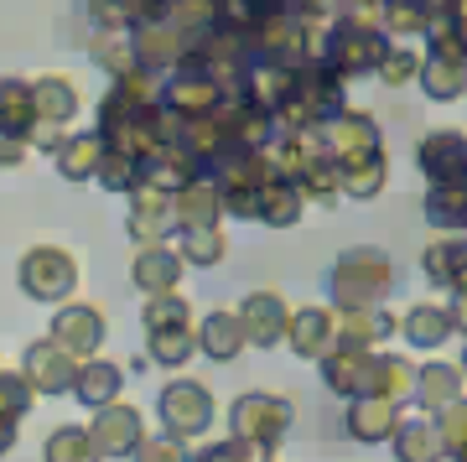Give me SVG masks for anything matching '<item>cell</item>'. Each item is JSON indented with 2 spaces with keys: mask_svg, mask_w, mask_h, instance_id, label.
I'll return each mask as SVG.
<instances>
[{
  "mask_svg": "<svg viewBox=\"0 0 467 462\" xmlns=\"http://www.w3.org/2000/svg\"><path fill=\"white\" fill-rule=\"evenodd\" d=\"M395 260L374 245H353L337 255L333 276H327V297L333 307H384L395 291Z\"/></svg>",
  "mask_w": 467,
  "mask_h": 462,
  "instance_id": "1",
  "label": "cell"
},
{
  "mask_svg": "<svg viewBox=\"0 0 467 462\" xmlns=\"http://www.w3.org/2000/svg\"><path fill=\"white\" fill-rule=\"evenodd\" d=\"M384 52H389V32L374 26V21L333 16L327 21V32H322V63L333 68L343 83L364 79V73H379Z\"/></svg>",
  "mask_w": 467,
  "mask_h": 462,
  "instance_id": "2",
  "label": "cell"
},
{
  "mask_svg": "<svg viewBox=\"0 0 467 462\" xmlns=\"http://www.w3.org/2000/svg\"><path fill=\"white\" fill-rule=\"evenodd\" d=\"M343 110H348V83L337 79L327 63H312V68H296L275 125H285V131H296V125H327Z\"/></svg>",
  "mask_w": 467,
  "mask_h": 462,
  "instance_id": "3",
  "label": "cell"
},
{
  "mask_svg": "<svg viewBox=\"0 0 467 462\" xmlns=\"http://www.w3.org/2000/svg\"><path fill=\"white\" fill-rule=\"evenodd\" d=\"M322 32L317 21H296V16H260L254 21V52L260 63H275V68H312L322 63Z\"/></svg>",
  "mask_w": 467,
  "mask_h": 462,
  "instance_id": "4",
  "label": "cell"
},
{
  "mask_svg": "<svg viewBox=\"0 0 467 462\" xmlns=\"http://www.w3.org/2000/svg\"><path fill=\"white\" fill-rule=\"evenodd\" d=\"M416 83L426 89V100H436V104L462 100L467 94V37L436 21L431 32H426V52H420V79Z\"/></svg>",
  "mask_w": 467,
  "mask_h": 462,
  "instance_id": "5",
  "label": "cell"
},
{
  "mask_svg": "<svg viewBox=\"0 0 467 462\" xmlns=\"http://www.w3.org/2000/svg\"><path fill=\"white\" fill-rule=\"evenodd\" d=\"M291 421H296L291 400L270 395V390H244V395L234 400V411H229V431H234V436L265 446L270 457H275V452H281V442L291 436Z\"/></svg>",
  "mask_w": 467,
  "mask_h": 462,
  "instance_id": "6",
  "label": "cell"
},
{
  "mask_svg": "<svg viewBox=\"0 0 467 462\" xmlns=\"http://www.w3.org/2000/svg\"><path fill=\"white\" fill-rule=\"evenodd\" d=\"M223 83L208 73L198 52H187L182 63L171 68L167 79H161V110L177 120H198V115H218V104H223Z\"/></svg>",
  "mask_w": 467,
  "mask_h": 462,
  "instance_id": "7",
  "label": "cell"
},
{
  "mask_svg": "<svg viewBox=\"0 0 467 462\" xmlns=\"http://www.w3.org/2000/svg\"><path fill=\"white\" fill-rule=\"evenodd\" d=\"M16 281L32 301L57 307V301H73V291H78V260L63 245H32L16 265Z\"/></svg>",
  "mask_w": 467,
  "mask_h": 462,
  "instance_id": "8",
  "label": "cell"
},
{
  "mask_svg": "<svg viewBox=\"0 0 467 462\" xmlns=\"http://www.w3.org/2000/svg\"><path fill=\"white\" fill-rule=\"evenodd\" d=\"M125 229H130L135 245H171V234H177V193H167V187H156L150 177H140L130 187Z\"/></svg>",
  "mask_w": 467,
  "mask_h": 462,
  "instance_id": "9",
  "label": "cell"
},
{
  "mask_svg": "<svg viewBox=\"0 0 467 462\" xmlns=\"http://www.w3.org/2000/svg\"><path fill=\"white\" fill-rule=\"evenodd\" d=\"M322 131V146H327V156H333L337 166H358L368 162V156H384V135H379V120L368 115V110H343V115H333L327 125H317Z\"/></svg>",
  "mask_w": 467,
  "mask_h": 462,
  "instance_id": "10",
  "label": "cell"
},
{
  "mask_svg": "<svg viewBox=\"0 0 467 462\" xmlns=\"http://www.w3.org/2000/svg\"><path fill=\"white\" fill-rule=\"evenodd\" d=\"M156 415H161V426L171 436L187 442V436H202V431L213 426V395L198 380H167L161 395H156Z\"/></svg>",
  "mask_w": 467,
  "mask_h": 462,
  "instance_id": "11",
  "label": "cell"
},
{
  "mask_svg": "<svg viewBox=\"0 0 467 462\" xmlns=\"http://www.w3.org/2000/svg\"><path fill=\"white\" fill-rule=\"evenodd\" d=\"M78 353L73 348H63L57 338H36L26 353H21V374L32 380L36 395H73V380H78Z\"/></svg>",
  "mask_w": 467,
  "mask_h": 462,
  "instance_id": "12",
  "label": "cell"
},
{
  "mask_svg": "<svg viewBox=\"0 0 467 462\" xmlns=\"http://www.w3.org/2000/svg\"><path fill=\"white\" fill-rule=\"evenodd\" d=\"M130 42H135V68H146L156 79H167L171 68L198 47V37L182 32V26H171V21H140L130 32Z\"/></svg>",
  "mask_w": 467,
  "mask_h": 462,
  "instance_id": "13",
  "label": "cell"
},
{
  "mask_svg": "<svg viewBox=\"0 0 467 462\" xmlns=\"http://www.w3.org/2000/svg\"><path fill=\"white\" fill-rule=\"evenodd\" d=\"M218 125H223V141H229V146H250V151H265L270 135H275V115H270L265 104H254L244 89H229V94H223Z\"/></svg>",
  "mask_w": 467,
  "mask_h": 462,
  "instance_id": "14",
  "label": "cell"
},
{
  "mask_svg": "<svg viewBox=\"0 0 467 462\" xmlns=\"http://www.w3.org/2000/svg\"><path fill=\"white\" fill-rule=\"evenodd\" d=\"M52 338L63 348H73L78 359H94L109 338V317L94 301H57L52 307Z\"/></svg>",
  "mask_w": 467,
  "mask_h": 462,
  "instance_id": "15",
  "label": "cell"
},
{
  "mask_svg": "<svg viewBox=\"0 0 467 462\" xmlns=\"http://www.w3.org/2000/svg\"><path fill=\"white\" fill-rule=\"evenodd\" d=\"M88 436H94V446H99V457H125V462H130L135 446L146 442V421H140V411H135V405L109 400V405H99V411H94Z\"/></svg>",
  "mask_w": 467,
  "mask_h": 462,
  "instance_id": "16",
  "label": "cell"
},
{
  "mask_svg": "<svg viewBox=\"0 0 467 462\" xmlns=\"http://www.w3.org/2000/svg\"><path fill=\"white\" fill-rule=\"evenodd\" d=\"M374 353L379 348H358V343H343L337 338L333 343V353H322V384L333 390V395H343V400H358V395H368V380H374Z\"/></svg>",
  "mask_w": 467,
  "mask_h": 462,
  "instance_id": "17",
  "label": "cell"
},
{
  "mask_svg": "<svg viewBox=\"0 0 467 462\" xmlns=\"http://www.w3.org/2000/svg\"><path fill=\"white\" fill-rule=\"evenodd\" d=\"M187 276V260L182 249L171 245H135V260H130V281L140 297H161V291H177Z\"/></svg>",
  "mask_w": 467,
  "mask_h": 462,
  "instance_id": "18",
  "label": "cell"
},
{
  "mask_svg": "<svg viewBox=\"0 0 467 462\" xmlns=\"http://www.w3.org/2000/svg\"><path fill=\"white\" fill-rule=\"evenodd\" d=\"M285 343L296 359H322L337 343V307H291V328Z\"/></svg>",
  "mask_w": 467,
  "mask_h": 462,
  "instance_id": "19",
  "label": "cell"
},
{
  "mask_svg": "<svg viewBox=\"0 0 467 462\" xmlns=\"http://www.w3.org/2000/svg\"><path fill=\"white\" fill-rule=\"evenodd\" d=\"M416 166L426 182L467 177V135L462 131H431L416 141Z\"/></svg>",
  "mask_w": 467,
  "mask_h": 462,
  "instance_id": "20",
  "label": "cell"
},
{
  "mask_svg": "<svg viewBox=\"0 0 467 462\" xmlns=\"http://www.w3.org/2000/svg\"><path fill=\"white\" fill-rule=\"evenodd\" d=\"M239 317H244V332H250L254 348H275L285 343V328H291V307H285L281 291H250L239 301Z\"/></svg>",
  "mask_w": 467,
  "mask_h": 462,
  "instance_id": "21",
  "label": "cell"
},
{
  "mask_svg": "<svg viewBox=\"0 0 467 462\" xmlns=\"http://www.w3.org/2000/svg\"><path fill=\"white\" fill-rule=\"evenodd\" d=\"M400 338L410 348H420V353H431V348H441L447 338H457V312H451V301H416V307H405Z\"/></svg>",
  "mask_w": 467,
  "mask_h": 462,
  "instance_id": "22",
  "label": "cell"
},
{
  "mask_svg": "<svg viewBox=\"0 0 467 462\" xmlns=\"http://www.w3.org/2000/svg\"><path fill=\"white\" fill-rule=\"evenodd\" d=\"M244 348H250V332H244L239 307H213L198 322V353H208L213 363H234Z\"/></svg>",
  "mask_w": 467,
  "mask_h": 462,
  "instance_id": "23",
  "label": "cell"
},
{
  "mask_svg": "<svg viewBox=\"0 0 467 462\" xmlns=\"http://www.w3.org/2000/svg\"><path fill=\"white\" fill-rule=\"evenodd\" d=\"M420 270L426 281L441 286V291H467V234H441L420 249Z\"/></svg>",
  "mask_w": 467,
  "mask_h": 462,
  "instance_id": "24",
  "label": "cell"
},
{
  "mask_svg": "<svg viewBox=\"0 0 467 462\" xmlns=\"http://www.w3.org/2000/svg\"><path fill=\"white\" fill-rule=\"evenodd\" d=\"M192 353H198V317H171L146 328V359L156 369H182Z\"/></svg>",
  "mask_w": 467,
  "mask_h": 462,
  "instance_id": "25",
  "label": "cell"
},
{
  "mask_svg": "<svg viewBox=\"0 0 467 462\" xmlns=\"http://www.w3.org/2000/svg\"><path fill=\"white\" fill-rule=\"evenodd\" d=\"M348 436L353 442H389L395 431H400V405L395 400H379V395H358V400H348Z\"/></svg>",
  "mask_w": 467,
  "mask_h": 462,
  "instance_id": "26",
  "label": "cell"
},
{
  "mask_svg": "<svg viewBox=\"0 0 467 462\" xmlns=\"http://www.w3.org/2000/svg\"><path fill=\"white\" fill-rule=\"evenodd\" d=\"M400 332V317L384 307H337V338L358 348H384Z\"/></svg>",
  "mask_w": 467,
  "mask_h": 462,
  "instance_id": "27",
  "label": "cell"
},
{
  "mask_svg": "<svg viewBox=\"0 0 467 462\" xmlns=\"http://www.w3.org/2000/svg\"><path fill=\"white\" fill-rule=\"evenodd\" d=\"M32 100H36V120H47V125H73L78 110H84V94H78V83L67 79V73L32 79Z\"/></svg>",
  "mask_w": 467,
  "mask_h": 462,
  "instance_id": "28",
  "label": "cell"
},
{
  "mask_svg": "<svg viewBox=\"0 0 467 462\" xmlns=\"http://www.w3.org/2000/svg\"><path fill=\"white\" fill-rule=\"evenodd\" d=\"M462 390H467L462 363H420L416 369V405H420V415L447 411L451 400H462Z\"/></svg>",
  "mask_w": 467,
  "mask_h": 462,
  "instance_id": "29",
  "label": "cell"
},
{
  "mask_svg": "<svg viewBox=\"0 0 467 462\" xmlns=\"http://www.w3.org/2000/svg\"><path fill=\"white\" fill-rule=\"evenodd\" d=\"M125 395V369L109 359H84L78 363V380H73V400L78 405H88V411H99V405H109V400Z\"/></svg>",
  "mask_w": 467,
  "mask_h": 462,
  "instance_id": "30",
  "label": "cell"
},
{
  "mask_svg": "<svg viewBox=\"0 0 467 462\" xmlns=\"http://www.w3.org/2000/svg\"><path fill=\"white\" fill-rule=\"evenodd\" d=\"M389 446H395V462H447V442H441L436 415L400 421V431L389 436Z\"/></svg>",
  "mask_w": 467,
  "mask_h": 462,
  "instance_id": "31",
  "label": "cell"
},
{
  "mask_svg": "<svg viewBox=\"0 0 467 462\" xmlns=\"http://www.w3.org/2000/svg\"><path fill=\"white\" fill-rule=\"evenodd\" d=\"M223 193L213 177H192L187 187H177V234L198 229V224H223Z\"/></svg>",
  "mask_w": 467,
  "mask_h": 462,
  "instance_id": "32",
  "label": "cell"
},
{
  "mask_svg": "<svg viewBox=\"0 0 467 462\" xmlns=\"http://www.w3.org/2000/svg\"><path fill=\"white\" fill-rule=\"evenodd\" d=\"M301 214H306V193H301V182L270 172L265 193H260V224H265V229H291Z\"/></svg>",
  "mask_w": 467,
  "mask_h": 462,
  "instance_id": "33",
  "label": "cell"
},
{
  "mask_svg": "<svg viewBox=\"0 0 467 462\" xmlns=\"http://www.w3.org/2000/svg\"><path fill=\"white\" fill-rule=\"evenodd\" d=\"M0 131L26 141L36 131V100H32V79H0Z\"/></svg>",
  "mask_w": 467,
  "mask_h": 462,
  "instance_id": "34",
  "label": "cell"
},
{
  "mask_svg": "<svg viewBox=\"0 0 467 462\" xmlns=\"http://www.w3.org/2000/svg\"><path fill=\"white\" fill-rule=\"evenodd\" d=\"M436 16V0H379V26L395 42H410V37H426Z\"/></svg>",
  "mask_w": 467,
  "mask_h": 462,
  "instance_id": "35",
  "label": "cell"
},
{
  "mask_svg": "<svg viewBox=\"0 0 467 462\" xmlns=\"http://www.w3.org/2000/svg\"><path fill=\"white\" fill-rule=\"evenodd\" d=\"M99 156H104L99 131H78V135H67L63 151H57L52 162H57V177H63V182H94V172H99Z\"/></svg>",
  "mask_w": 467,
  "mask_h": 462,
  "instance_id": "36",
  "label": "cell"
},
{
  "mask_svg": "<svg viewBox=\"0 0 467 462\" xmlns=\"http://www.w3.org/2000/svg\"><path fill=\"white\" fill-rule=\"evenodd\" d=\"M368 395L379 400H416V363L400 359V353H374V380H368Z\"/></svg>",
  "mask_w": 467,
  "mask_h": 462,
  "instance_id": "37",
  "label": "cell"
},
{
  "mask_svg": "<svg viewBox=\"0 0 467 462\" xmlns=\"http://www.w3.org/2000/svg\"><path fill=\"white\" fill-rule=\"evenodd\" d=\"M426 218L447 234L467 229V177L431 182V187H426Z\"/></svg>",
  "mask_w": 467,
  "mask_h": 462,
  "instance_id": "38",
  "label": "cell"
},
{
  "mask_svg": "<svg viewBox=\"0 0 467 462\" xmlns=\"http://www.w3.org/2000/svg\"><path fill=\"white\" fill-rule=\"evenodd\" d=\"M177 249H182V260L192 270H208V265H218L229 255V234H223V224H198V229L177 234Z\"/></svg>",
  "mask_w": 467,
  "mask_h": 462,
  "instance_id": "39",
  "label": "cell"
},
{
  "mask_svg": "<svg viewBox=\"0 0 467 462\" xmlns=\"http://www.w3.org/2000/svg\"><path fill=\"white\" fill-rule=\"evenodd\" d=\"M296 182H301V193H306V203H317V208H337L343 203V166L333 156H317Z\"/></svg>",
  "mask_w": 467,
  "mask_h": 462,
  "instance_id": "40",
  "label": "cell"
},
{
  "mask_svg": "<svg viewBox=\"0 0 467 462\" xmlns=\"http://www.w3.org/2000/svg\"><path fill=\"white\" fill-rule=\"evenodd\" d=\"M384 187H389V151L384 156H368L358 166H343V198L368 203V198H379Z\"/></svg>",
  "mask_w": 467,
  "mask_h": 462,
  "instance_id": "41",
  "label": "cell"
},
{
  "mask_svg": "<svg viewBox=\"0 0 467 462\" xmlns=\"http://www.w3.org/2000/svg\"><path fill=\"white\" fill-rule=\"evenodd\" d=\"M42 462H104V457L88 436V426H57L42 446Z\"/></svg>",
  "mask_w": 467,
  "mask_h": 462,
  "instance_id": "42",
  "label": "cell"
},
{
  "mask_svg": "<svg viewBox=\"0 0 467 462\" xmlns=\"http://www.w3.org/2000/svg\"><path fill=\"white\" fill-rule=\"evenodd\" d=\"M140 177H146V166L135 162V156H125V151H109V146H104L99 172H94V182H99L104 193H130Z\"/></svg>",
  "mask_w": 467,
  "mask_h": 462,
  "instance_id": "43",
  "label": "cell"
},
{
  "mask_svg": "<svg viewBox=\"0 0 467 462\" xmlns=\"http://www.w3.org/2000/svg\"><path fill=\"white\" fill-rule=\"evenodd\" d=\"M94 63L115 79V73H130L135 68V42H130V32H94Z\"/></svg>",
  "mask_w": 467,
  "mask_h": 462,
  "instance_id": "44",
  "label": "cell"
},
{
  "mask_svg": "<svg viewBox=\"0 0 467 462\" xmlns=\"http://www.w3.org/2000/svg\"><path fill=\"white\" fill-rule=\"evenodd\" d=\"M32 405H36L32 380H26L21 369H5V363H0V415H5V421H21Z\"/></svg>",
  "mask_w": 467,
  "mask_h": 462,
  "instance_id": "45",
  "label": "cell"
},
{
  "mask_svg": "<svg viewBox=\"0 0 467 462\" xmlns=\"http://www.w3.org/2000/svg\"><path fill=\"white\" fill-rule=\"evenodd\" d=\"M379 79H384V89L416 83L420 79V52L410 47V42H389V52H384V63H379Z\"/></svg>",
  "mask_w": 467,
  "mask_h": 462,
  "instance_id": "46",
  "label": "cell"
},
{
  "mask_svg": "<svg viewBox=\"0 0 467 462\" xmlns=\"http://www.w3.org/2000/svg\"><path fill=\"white\" fill-rule=\"evenodd\" d=\"M192 462H270V452L229 431V436H218V442L198 446V452H192Z\"/></svg>",
  "mask_w": 467,
  "mask_h": 462,
  "instance_id": "47",
  "label": "cell"
},
{
  "mask_svg": "<svg viewBox=\"0 0 467 462\" xmlns=\"http://www.w3.org/2000/svg\"><path fill=\"white\" fill-rule=\"evenodd\" d=\"M436 426H441V442H447V457H467V395L451 400L447 411H436Z\"/></svg>",
  "mask_w": 467,
  "mask_h": 462,
  "instance_id": "48",
  "label": "cell"
},
{
  "mask_svg": "<svg viewBox=\"0 0 467 462\" xmlns=\"http://www.w3.org/2000/svg\"><path fill=\"white\" fill-rule=\"evenodd\" d=\"M130 462H192L187 457V446H182V436H146V442L135 446V457Z\"/></svg>",
  "mask_w": 467,
  "mask_h": 462,
  "instance_id": "49",
  "label": "cell"
},
{
  "mask_svg": "<svg viewBox=\"0 0 467 462\" xmlns=\"http://www.w3.org/2000/svg\"><path fill=\"white\" fill-rule=\"evenodd\" d=\"M63 141H67V125H47V120H36V131L26 135V146L42 151V156H57V151H63Z\"/></svg>",
  "mask_w": 467,
  "mask_h": 462,
  "instance_id": "50",
  "label": "cell"
},
{
  "mask_svg": "<svg viewBox=\"0 0 467 462\" xmlns=\"http://www.w3.org/2000/svg\"><path fill=\"white\" fill-rule=\"evenodd\" d=\"M26 156H32V146H26V141H16V135L0 131V172H16V166H26Z\"/></svg>",
  "mask_w": 467,
  "mask_h": 462,
  "instance_id": "51",
  "label": "cell"
},
{
  "mask_svg": "<svg viewBox=\"0 0 467 462\" xmlns=\"http://www.w3.org/2000/svg\"><path fill=\"white\" fill-rule=\"evenodd\" d=\"M11 446H16V421H5V415H0V457H5Z\"/></svg>",
  "mask_w": 467,
  "mask_h": 462,
  "instance_id": "52",
  "label": "cell"
},
{
  "mask_svg": "<svg viewBox=\"0 0 467 462\" xmlns=\"http://www.w3.org/2000/svg\"><path fill=\"white\" fill-rule=\"evenodd\" d=\"M451 312H457V332H467V291H451Z\"/></svg>",
  "mask_w": 467,
  "mask_h": 462,
  "instance_id": "53",
  "label": "cell"
},
{
  "mask_svg": "<svg viewBox=\"0 0 467 462\" xmlns=\"http://www.w3.org/2000/svg\"><path fill=\"white\" fill-rule=\"evenodd\" d=\"M462 374H467V353H462Z\"/></svg>",
  "mask_w": 467,
  "mask_h": 462,
  "instance_id": "54",
  "label": "cell"
},
{
  "mask_svg": "<svg viewBox=\"0 0 467 462\" xmlns=\"http://www.w3.org/2000/svg\"><path fill=\"white\" fill-rule=\"evenodd\" d=\"M457 462H467V457H457Z\"/></svg>",
  "mask_w": 467,
  "mask_h": 462,
  "instance_id": "55",
  "label": "cell"
}]
</instances>
